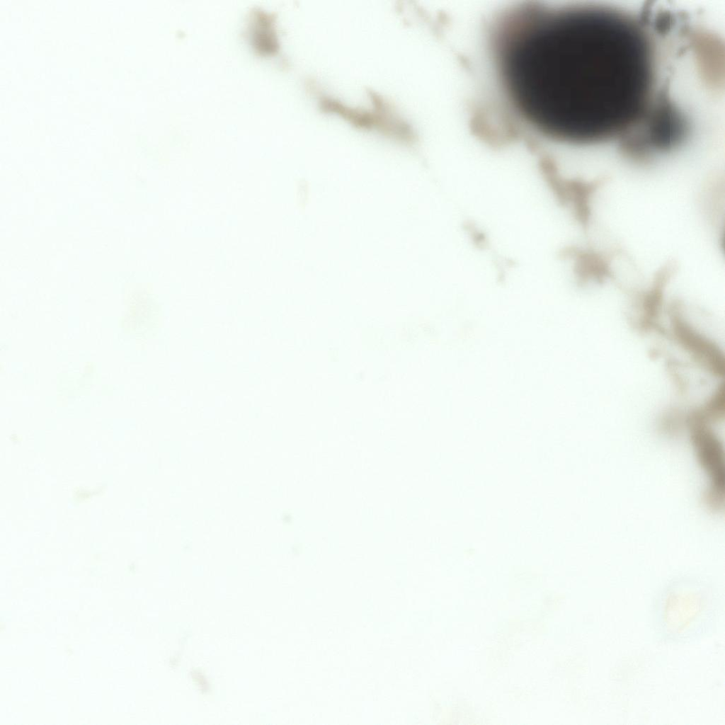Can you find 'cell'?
<instances>
[{
	"mask_svg": "<svg viewBox=\"0 0 725 725\" xmlns=\"http://www.w3.org/2000/svg\"><path fill=\"white\" fill-rule=\"evenodd\" d=\"M489 46L509 108L549 141L591 145L607 140L630 126L646 101L651 51L627 10L513 6L496 23Z\"/></svg>",
	"mask_w": 725,
	"mask_h": 725,
	"instance_id": "6da1fadb",
	"label": "cell"
},
{
	"mask_svg": "<svg viewBox=\"0 0 725 725\" xmlns=\"http://www.w3.org/2000/svg\"><path fill=\"white\" fill-rule=\"evenodd\" d=\"M714 595L707 588L689 586L663 592L657 610L664 634L670 639H685L705 629L714 617Z\"/></svg>",
	"mask_w": 725,
	"mask_h": 725,
	"instance_id": "7a4b0ae2",
	"label": "cell"
},
{
	"mask_svg": "<svg viewBox=\"0 0 725 725\" xmlns=\"http://www.w3.org/2000/svg\"><path fill=\"white\" fill-rule=\"evenodd\" d=\"M665 13H666V11H665ZM664 16H665V13H664ZM664 16H663V18H664ZM662 21H663V20H662ZM661 23H662V22H661ZM660 28H661V26H660ZM659 30H660V28H659ZM658 31H659V30H658ZM657 34H658V33H657Z\"/></svg>",
	"mask_w": 725,
	"mask_h": 725,
	"instance_id": "3957f363",
	"label": "cell"
}]
</instances>
